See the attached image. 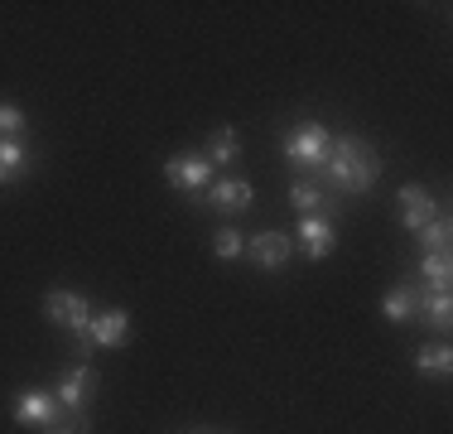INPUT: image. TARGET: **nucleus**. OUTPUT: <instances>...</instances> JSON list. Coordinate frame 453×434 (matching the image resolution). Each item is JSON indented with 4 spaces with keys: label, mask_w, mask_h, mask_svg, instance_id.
Listing matches in <instances>:
<instances>
[{
    "label": "nucleus",
    "mask_w": 453,
    "mask_h": 434,
    "mask_svg": "<svg viewBox=\"0 0 453 434\" xmlns=\"http://www.w3.org/2000/svg\"><path fill=\"white\" fill-rule=\"evenodd\" d=\"M381 169H386V159H381V150H376L372 140H362V136H333L328 159H323V169L309 183H319V189L328 183L333 193H352V198H362V193L376 189Z\"/></svg>",
    "instance_id": "f257e3e1"
},
{
    "label": "nucleus",
    "mask_w": 453,
    "mask_h": 434,
    "mask_svg": "<svg viewBox=\"0 0 453 434\" xmlns=\"http://www.w3.org/2000/svg\"><path fill=\"white\" fill-rule=\"evenodd\" d=\"M328 145H333V130L323 121H304L285 136V159L295 165L299 179H314L323 169V159H328Z\"/></svg>",
    "instance_id": "f03ea898"
},
{
    "label": "nucleus",
    "mask_w": 453,
    "mask_h": 434,
    "mask_svg": "<svg viewBox=\"0 0 453 434\" xmlns=\"http://www.w3.org/2000/svg\"><path fill=\"white\" fill-rule=\"evenodd\" d=\"M10 415H15V425H25V430H53V425H63V415L68 410L58 406V396L44 386H25V391H15V400H10Z\"/></svg>",
    "instance_id": "7ed1b4c3"
},
{
    "label": "nucleus",
    "mask_w": 453,
    "mask_h": 434,
    "mask_svg": "<svg viewBox=\"0 0 453 434\" xmlns=\"http://www.w3.org/2000/svg\"><path fill=\"white\" fill-rule=\"evenodd\" d=\"M295 252H304L309 260H328L333 252H338V217H333V213H309V217H299Z\"/></svg>",
    "instance_id": "20e7f679"
},
{
    "label": "nucleus",
    "mask_w": 453,
    "mask_h": 434,
    "mask_svg": "<svg viewBox=\"0 0 453 434\" xmlns=\"http://www.w3.org/2000/svg\"><path fill=\"white\" fill-rule=\"evenodd\" d=\"M165 179H169V189H179V193H203L218 179V169L203 159V150H179V155L165 159Z\"/></svg>",
    "instance_id": "39448f33"
},
{
    "label": "nucleus",
    "mask_w": 453,
    "mask_h": 434,
    "mask_svg": "<svg viewBox=\"0 0 453 434\" xmlns=\"http://www.w3.org/2000/svg\"><path fill=\"white\" fill-rule=\"evenodd\" d=\"M92 314H96L92 299L78 295V290H49L44 295V319L58 323V329H68V333H88Z\"/></svg>",
    "instance_id": "423d86ee"
},
{
    "label": "nucleus",
    "mask_w": 453,
    "mask_h": 434,
    "mask_svg": "<svg viewBox=\"0 0 453 434\" xmlns=\"http://www.w3.org/2000/svg\"><path fill=\"white\" fill-rule=\"evenodd\" d=\"M251 203H256V183L226 174V179H212L208 189H203V203H198V208H212V213H222V217H236V213L251 208Z\"/></svg>",
    "instance_id": "0eeeda50"
},
{
    "label": "nucleus",
    "mask_w": 453,
    "mask_h": 434,
    "mask_svg": "<svg viewBox=\"0 0 453 434\" xmlns=\"http://www.w3.org/2000/svg\"><path fill=\"white\" fill-rule=\"evenodd\" d=\"M289 256H295V236H289V232L265 227V232L246 236V260H251L256 270H285Z\"/></svg>",
    "instance_id": "6e6552de"
},
{
    "label": "nucleus",
    "mask_w": 453,
    "mask_h": 434,
    "mask_svg": "<svg viewBox=\"0 0 453 434\" xmlns=\"http://www.w3.org/2000/svg\"><path fill=\"white\" fill-rule=\"evenodd\" d=\"M395 208H401V227H405V232H410V236H419L429 222H434L439 203L429 198L425 183H401V189H395Z\"/></svg>",
    "instance_id": "1a4fd4ad"
},
{
    "label": "nucleus",
    "mask_w": 453,
    "mask_h": 434,
    "mask_svg": "<svg viewBox=\"0 0 453 434\" xmlns=\"http://www.w3.org/2000/svg\"><path fill=\"white\" fill-rule=\"evenodd\" d=\"M53 396H58V406L68 410V415H82V406L96 396V367L92 362L68 367V372L58 376V386H53Z\"/></svg>",
    "instance_id": "9d476101"
},
{
    "label": "nucleus",
    "mask_w": 453,
    "mask_h": 434,
    "mask_svg": "<svg viewBox=\"0 0 453 434\" xmlns=\"http://www.w3.org/2000/svg\"><path fill=\"white\" fill-rule=\"evenodd\" d=\"M425 295H429V290L419 285V280H401L395 290H386V295H381V319L415 323L419 314H425Z\"/></svg>",
    "instance_id": "9b49d317"
},
{
    "label": "nucleus",
    "mask_w": 453,
    "mask_h": 434,
    "mask_svg": "<svg viewBox=\"0 0 453 434\" xmlns=\"http://www.w3.org/2000/svg\"><path fill=\"white\" fill-rule=\"evenodd\" d=\"M92 347H126L131 343V314L126 309H96L88 323Z\"/></svg>",
    "instance_id": "f8f14e48"
},
{
    "label": "nucleus",
    "mask_w": 453,
    "mask_h": 434,
    "mask_svg": "<svg viewBox=\"0 0 453 434\" xmlns=\"http://www.w3.org/2000/svg\"><path fill=\"white\" fill-rule=\"evenodd\" d=\"M29 169H35V150H29V140H25V136L0 140V189L29 179Z\"/></svg>",
    "instance_id": "ddd939ff"
},
{
    "label": "nucleus",
    "mask_w": 453,
    "mask_h": 434,
    "mask_svg": "<svg viewBox=\"0 0 453 434\" xmlns=\"http://www.w3.org/2000/svg\"><path fill=\"white\" fill-rule=\"evenodd\" d=\"M203 159H208L212 169L236 165V159H242V130H236V126H218L208 136V145H203Z\"/></svg>",
    "instance_id": "4468645a"
},
{
    "label": "nucleus",
    "mask_w": 453,
    "mask_h": 434,
    "mask_svg": "<svg viewBox=\"0 0 453 434\" xmlns=\"http://www.w3.org/2000/svg\"><path fill=\"white\" fill-rule=\"evenodd\" d=\"M289 203L299 208V217H309V213H333V217H338V208H342V203H333L328 193H323L319 183H309V179L289 183Z\"/></svg>",
    "instance_id": "2eb2a0df"
},
{
    "label": "nucleus",
    "mask_w": 453,
    "mask_h": 434,
    "mask_svg": "<svg viewBox=\"0 0 453 434\" xmlns=\"http://www.w3.org/2000/svg\"><path fill=\"white\" fill-rule=\"evenodd\" d=\"M415 372H419V376H449V372H453V347H449L444 338L415 347Z\"/></svg>",
    "instance_id": "dca6fc26"
},
{
    "label": "nucleus",
    "mask_w": 453,
    "mask_h": 434,
    "mask_svg": "<svg viewBox=\"0 0 453 434\" xmlns=\"http://www.w3.org/2000/svg\"><path fill=\"white\" fill-rule=\"evenodd\" d=\"M419 280H425V290H449L453 280V256L449 252H419Z\"/></svg>",
    "instance_id": "f3484780"
},
{
    "label": "nucleus",
    "mask_w": 453,
    "mask_h": 434,
    "mask_svg": "<svg viewBox=\"0 0 453 434\" xmlns=\"http://www.w3.org/2000/svg\"><path fill=\"white\" fill-rule=\"evenodd\" d=\"M419 319H429L439 333H449V323H453V295H449V290H429V295H425V314H419Z\"/></svg>",
    "instance_id": "a211bd4d"
},
{
    "label": "nucleus",
    "mask_w": 453,
    "mask_h": 434,
    "mask_svg": "<svg viewBox=\"0 0 453 434\" xmlns=\"http://www.w3.org/2000/svg\"><path fill=\"white\" fill-rule=\"evenodd\" d=\"M449 236H453V217L439 208V213H434V222H429L425 232H419V242H425V252H449Z\"/></svg>",
    "instance_id": "6ab92c4d"
},
{
    "label": "nucleus",
    "mask_w": 453,
    "mask_h": 434,
    "mask_svg": "<svg viewBox=\"0 0 453 434\" xmlns=\"http://www.w3.org/2000/svg\"><path fill=\"white\" fill-rule=\"evenodd\" d=\"M212 256H218V260H236V256H246V236L236 232L232 222L218 227V236H212Z\"/></svg>",
    "instance_id": "aec40b11"
},
{
    "label": "nucleus",
    "mask_w": 453,
    "mask_h": 434,
    "mask_svg": "<svg viewBox=\"0 0 453 434\" xmlns=\"http://www.w3.org/2000/svg\"><path fill=\"white\" fill-rule=\"evenodd\" d=\"M29 130V116L19 112L15 102H0V140H10V136H25Z\"/></svg>",
    "instance_id": "412c9836"
},
{
    "label": "nucleus",
    "mask_w": 453,
    "mask_h": 434,
    "mask_svg": "<svg viewBox=\"0 0 453 434\" xmlns=\"http://www.w3.org/2000/svg\"><path fill=\"white\" fill-rule=\"evenodd\" d=\"M44 434H88V425H53V430H44Z\"/></svg>",
    "instance_id": "4be33fe9"
},
{
    "label": "nucleus",
    "mask_w": 453,
    "mask_h": 434,
    "mask_svg": "<svg viewBox=\"0 0 453 434\" xmlns=\"http://www.w3.org/2000/svg\"><path fill=\"white\" fill-rule=\"evenodd\" d=\"M198 434H212V430H198Z\"/></svg>",
    "instance_id": "5701e85b"
}]
</instances>
